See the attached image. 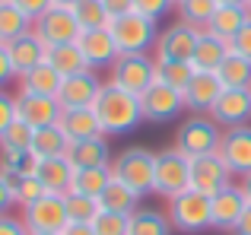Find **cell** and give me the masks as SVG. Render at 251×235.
Wrapping results in <instances>:
<instances>
[{"label":"cell","mask_w":251,"mask_h":235,"mask_svg":"<svg viewBox=\"0 0 251 235\" xmlns=\"http://www.w3.org/2000/svg\"><path fill=\"white\" fill-rule=\"evenodd\" d=\"M229 51H232V42H226V38H220V35H213V32L201 29L191 64H194L197 70H213V73H216V70H220V64L229 57Z\"/></svg>","instance_id":"cell-22"},{"label":"cell","mask_w":251,"mask_h":235,"mask_svg":"<svg viewBox=\"0 0 251 235\" xmlns=\"http://www.w3.org/2000/svg\"><path fill=\"white\" fill-rule=\"evenodd\" d=\"M108 70H111L108 83L127 89L134 95H143L156 83V57L153 54H121Z\"/></svg>","instance_id":"cell-7"},{"label":"cell","mask_w":251,"mask_h":235,"mask_svg":"<svg viewBox=\"0 0 251 235\" xmlns=\"http://www.w3.org/2000/svg\"><path fill=\"white\" fill-rule=\"evenodd\" d=\"M64 200H67V216H70V223H92V219L102 213L99 197H89V194L67 191V194H64Z\"/></svg>","instance_id":"cell-37"},{"label":"cell","mask_w":251,"mask_h":235,"mask_svg":"<svg viewBox=\"0 0 251 235\" xmlns=\"http://www.w3.org/2000/svg\"><path fill=\"white\" fill-rule=\"evenodd\" d=\"M45 64H51V67L57 70L61 76H70V73H80L86 70L89 64H86L83 51L76 42H64V45H51L48 54H45Z\"/></svg>","instance_id":"cell-30"},{"label":"cell","mask_w":251,"mask_h":235,"mask_svg":"<svg viewBox=\"0 0 251 235\" xmlns=\"http://www.w3.org/2000/svg\"><path fill=\"white\" fill-rule=\"evenodd\" d=\"M226 185H232V172H229V165L223 162L220 153L191 159V188H194V191L213 197V194H220Z\"/></svg>","instance_id":"cell-12"},{"label":"cell","mask_w":251,"mask_h":235,"mask_svg":"<svg viewBox=\"0 0 251 235\" xmlns=\"http://www.w3.org/2000/svg\"><path fill=\"white\" fill-rule=\"evenodd\" d=\"M210 118H213L223 130L251 124V89H223V95L216 99Z\"/></svg>","instance_id":"cell-18"},{"label":"cell","mask_w":251,"mask_h":235,"mask_svg":"<svg viewBox=\"0 0 251 235\" xmlns=\"http://www.w3.org/2000/svg\"><path fill=\"white\" fill-rule=\"evenodd\" d=\"M70 137L64 134L61 124H48V127H35L32 134V153L35 159H51V156H67Z\"/></svg>","instance_id":"cell-28"},{"label":"cell","mask_w":251,"mask_h":235,"mask_svg":"<svg viewBox=\"0 0 251 235\" xmlns=\"http://www.w3.org/2000/svg\"><path fill=\"white\" fill-rule=\"evenodd\" d=\"M76 45H80L86 64H89L92 70L111 67V64L121 57V51H118V42H115V35H111L108 25H105V29H83L80 38H76Z\"/></svg>","instance_id":"cell-16"},{"label":"cell","mask_w":251,"mask_h":235,"mask_svg":"<svg viewBox=\"0 0 251 235\" xmlns=\"http://www.w3.org/2000/svg\"><path fill=\"white\" fill-rule=\"evenodd\" d=\"M223 83L220 76L213 73V70H197L194 76H191V83L184 86V108H188L191 115H210L216 105V99L223 95Z\"/></svg>","instance_id":"cell-14"},{"label":"cell","mask_w":251,"mask_h":235,"mask_svg":"<svg viewBox=\"0 0 251 235\" xmlns=\"http://www.w3.org/2000/svg\"><path fill=\"white\" fill-rule=\"evenodd\" d=\"M245 207H248V200H245V194H242V188L235 185V181H232V185H226L220 194L210 197V223H213V229L232 232Z\"/></svg>","instance_id":"cell-17"},{"label":"cell","mask_w":251,"mask_h":235,"mask_svg":"<svg viewBox=\"0 0 251 235\" xmlns=\"http://www.w3.org/2000/svg\"><path fill=\"white\" fill-rule=\"evenodd\" d=\"M216 76H220V83L226 89H248L251 86V61L235 54V51H229V57L220 64Z\"/></svg>","instance_id":"cell-32"},{"label":"cell","mask_w":251,"mask_h":235,"mask_svg":"<svg viewBox=\"0 0 251 235\" xmlns=\"http://www.w3.org/2000/svg\"><path fill=\"white\" fill-rule=\"evenodd\" d=\"M232 235H251V204L242 210V216H239V223H235Z\"/></svg>","instance_id":"cell-50"},{"label":"cell","mask_w":251,"mask_h":235,"mask_svg":"<svg viewBox=\"0 0 251 235\" xmlns=\"http://www.w3.org/2000/svg\"><path fill=\"white\" fill-rule=\"evenodd\" d=\"M111 175L121 178L130 191H137L143 197V194H150L153 185H156V153H150V149H143V146L121 149V153L115 156V162H111Z\"/></svg>","instance_id":"cell-2"},{"label":"cell","mask_w":251,"mask_h":235,"mask_svg":"<svg viewBox=\"0 0 251 235\" xmlns=\"http://www.w3.org/2000/svg\"><path fill=\"white\" fill-rule=\"evenodd\" d=\"M232 51L235 54H242V57H248L251 61V16H248V23L239 29V35L232 38Z\"/></svg>","instance_id":"cell-44"},{"label":"cell","mask_w":251,"mask_h":235,"mask_svg":"<svg viewBox=\"0 0 251 235\" xmlns=\"http://www.w3.org/2000/svg\"><path fill=\"white\" fill-rule=\"evenodd\" d=\"M178 3H181V0H175V6H178Z\"/></svg>","instance_id":"cell-57"},{"label":"cell","mask_w":251,"mask_h":235,"mask_svg":"<svg viewBox=\"0 0 251 235\" xmlns=\"http://www.w3.org/2000/svg\"><path fill=\"white\" fill-rule=\"evenodd\" d=\"M0 3H3V0H0Z\"/></svg>","instance_id":"cell-58"},{"label":"cell","mask_w":251,"mask_h":235,"mask_svg":"<svg viewBox=\"0 0 251 235\" xmlns=\"http://www.w3.org/2000/svg\"><path fill=\"white\" fill-rule=\"evenodd\" d=\"M13 3H16L19 10L25 13V16H32V23H35V19L51 6V0H13Z\"/></svg>","instance_id":"cell-48"},{"label":"cell","mask_w":251,"mask_h":235,"mask_svg":"<svg viewBox=\"0 0 251 235\" xmlns=\"http://www.w3.org/2000/svg\"><path fill=\"white\" fill-rule=\"evenodd\" d=\"M32 29V16H25L13 0H3L0 3V45H10L13 38L25 35Z\"/></svg>","instance_id":"cell-31"},{"label":"cell","mask_w":251,"mask_h":235,"mask_svg":"<svg viewBox=\"0 0 251 235\" xmlns=\"http://www.w3.org/2000/svg\"><path fill=\"white\" fill-rule=\"evenodd\" d=\"M127 235H172V219L156 207H137L127 216Z\"/></svg>","instance_id":"cell-25"},{"label":"cell","mask_w":251,"mask_h":235,"mask_svg":"<svg viewBox=\"0 0 251 235\" xmlns=\"http://www.w3.org/2000/svg\"><path fill=\"white\" fill-rule=\"evenodd\" d=\"M16 118L29 127H48L61 121V105L54 95H35V93H16Z\"/></svg>","instance_id":"cell-19"},{"label":"cell","mask_w":251,"mask_h":235,"mask_svg":"<svg viewBox=\"0 0 251 235\" xmlns=\"http://www.w3.org/2000/svg\"><path fill=\"white\" fill-rule=\"evenodd\" d=\"M13 207H16V197H13V185H10V178L0 172V216H6Z\"/></svg>","instance_id":"cell-46"},{"label":"cell","mask_w":251,"mask_h":235,"mask_svg":"<svg viewBox=\"0 0 251 235\" xmlns=\"http://www.w3.org/2000/svg\"><path fill=\"white\" fill-rule=\"evenodd\" d=\"M248 16H251V13L245 10V6H226V3H220V6H216V13L210 16V23H207V32H213V35L232 42V38L239 35V29L248 23Z\"/></svg>","instance_id":"cell-29"},{"label":"cell","mask_w":251,"mask_h":235,"mask_svg":"<svg viewBox=\"0 0 251 235\" xmlns=\"http://www.w3.org/2000/svg\"><path fill=\"white\" fill-rule=\"evenodd\" d=\"M6 178H10V185H13V197H16L19 207H29V204H35V200H42L45 194H48V188L42 185V178H38L35 172H29V175H6Z\"/></svg>","instance_id":"cell-35"},{"label":"cell","mask_w":251,"mask_h":235,"mask_svg":"<svg viewBox=\"0 0 251 235\" xmlns=\"http://www.w3.org/2000/svg\"><path fill=\"white\" fill-rule=\"evenodd\" d=\"M194 73H197V67L191 61H162V64L156 61V80L172 86V89H181V93H184V86L191 83Z\"/></svg>","instance_id":"cell-34"},{"label":"cell","mask_w":251,"mask_h":235,"mask_svg":"<svg viewBox=\"0 0 251 235\" xmlns=\"http://www.w3.org/2000/svg\"><path fill=\"white\" fill-rule=\"evenodd\" d=\"M29 235H57V232H29Z\"/></svg>","instance_id":"cell-55"},{"label":"cell","mask_w":251,"mask_h":235,"mask_svg":"<svg viewBox=\"0 0 251 235\" xmlns=\"http://www.w3.org/2000/svg\"><path fill=\"white\" fill-rule=\"evenodd\" d=\"M216 3H226V6H245L248 0H216Z\"/></svg>","instance_id":"cell-53"},{"label":"cell","mask_w":251,"mask_h":235,"mask_svg":"<svg viewBox=\"0 0 251 235\" xmlns=\"http://www.w3.org/2000/svg\"><path fill=\"white\" fill-rule=\"evenodd\" d=\"M166 213L172 219V229H178V232L194 235V232H203V229H213V223H210V197L194 191V188L175 194L169 200Z\"/></svg>","instance_id":"cell-5"},{"label":"cell","mask_w":251,"mask_h":235,"mask_svg":"<svg viewBox=\"0 0 251 235\" xmlns=\"http://www.w3.org/2000/svg\"><path fill=\"white\" fill-rule=\"evenodd\" d=\"M35 175L42 178V185L48 188V194H67L74 185V162L67 156H51V159H38L35 162Z\"/></svg>","instance_id":"cell-21"},{"label":"cell","mask_w":251,"mask_h":235,"mask_svg":"<svg viewBox=\"0 0 251 235\" xmlns=\"http://www.w3.org/2000/svg\"><path fill=\"white\" fill-rule=\"evenodd\" d=\"M140 108H143V121L162 124V121L178 118V112L184 108V95H181V89H172V86L156 80L153 86L140 95Z\"/></svg>","instance_id":"cell-13"},{"label":"cell","mask_w":251,"mask_h":235,"mask_svg":"<svg viewBox=\"0 0 251 235\" xmlns=\"http://www.w3.org/2000/svg\"><path fill=\"white\" fill-rule=\"evenodd\" d=\"M32 29H35V35L42 38L45 45H64V42H76L80 38V23H76V16H74V10L70 6H57V3H51L48 10L42 13V16L32 23Z\"/></svg>","instance_id":"cell-10"},{"label":"cell","mask_w":251,"mask_h":235,"mask_svg":"<svg viewBox=\"0 0 251 235\" xmlns=\"http://www.w3.org/2000/svg\"><path fill=\"white\" fill-rule=\"evenodd\" d=\"M92 112H96L99 124H102L105 137H124V134H130V130H137L140 121H143L140 95L127 93V89L115 86V83H105L102 86Z\"/></svg>","instance_id":"cell-1"},{"label":"cell","mask_w":251,"mask_h":235,"mask_svg":"<svg viewBox=\"0 0 251 235\" xmlns=\"http://www.w3.org/2000/svg\"><path fill=\"white\" fill-rule=\"evenodd\" d=\"M32 134H35V127H29L25 121H13L10 127H6V134L0 137V146L6 149H32Z\"/></svg>","instance_id":"cell-40"},{"label":"cell","mask_w":251,"mask_h":235,"mask_svg":"<svg viewBox=\"0 0 251 235\" xmlns=\"http://www.w3.org/2000/svg\"><path fill=\"white\" fill-rule=\"evenodd\" d=\"M35 153L32 149H6L0 146V172L3 175H29L35 172Z\"/></svg>","instance_id":"cell-38"},{"label":"cell","mask_w":251,"mask_h":235,"mask_svg":"<svg viewBox=\"0 0 251 235\" xmlns=\"http://www.w3.org/2000/svg\"><path fill=\"white\" fill-rule=\"evenodd\" d=\"M220 156H223V162L229 165V172L239 175V178L251 172V124L223 130Z\"/></svg>","instance_id":"cell-15"},{"label":"cell","mask_w":251,"mask_h":235,"mask_svg":"<svg viewBox=\"0 0 251 235\" xmlns=\"http://www.w3.org/2000/svg\"><path fill=\"white\" fill-rule=\"evenodd\" d=\"M216 6H220L216 0H181L175 10H178V19L197 25V29H207V23H210V16L216 13Z\"/></svg>","instance_id":"cell-39"},{"label":"cell","mask_w":251,"mask_h":235,"mask_svg":"<svg viewBox=\"0 0 251 235\" xmlns=\"http://www.w3.org/2000/svg\"><path fill=\"white\" fill-rule=\"evenodd\" d=\"M13 121H16V95L0 89V137L6 134V127H10Z\"/></svg>","instance_id":"cell-43"},{"label":"cell","mask_w":251,"mask_h":235,"mask_svg":"<svg viewBox=\"0 0 251 235\" xmlns=\"http://www.w3.org/2000/svg\"><path fill=\"white\" fill-rule=\"evenodd\" d=\"M239 188H242V194H245V200H248V204H251V172H248V175H242Z\"/></svg>","instance_id":"cell-52"},{"label":"cell","mask_w":251,"mask_h":235,"mask_svg":"<svg viewBox=\"0 0 251 235\" xmlns=\"http://www.w3.org/2000/svg\"><path fill=\"white\" fill-rule=\"evenodd\" d=\"M0 235H29V229H25L23 216H0Z\"/></svg>","instance_id":"cell-47"},{"label":"cell","mask_w":251,"mask_h":235,"mask_svg":"<svg viewBox=\"0 0 251 235\" xmlns=\"http://www.w3.org/2000/svg\"><path fill=\"white\" fill-rule=\"evenodd\" d=\"M197 35L201 29L184 19H175L169 23L166 29L156 35V45H153V57L156 61H191L194 57V45H197Z\"/></svg>","instance_id":"cell-8"},{"label":"cell","mask_w":251,"mask_h":235,"mask_svg":"<svg viewBox=\"0 0 251 235\" xmlns=\"http://www.w3.org/2000/svg\"><path fill=\"white\" fill-rule=\"evenodd\" d=\"M6 51H10V61H13V70H16V76H23V73H29L32 67L45 64L48 45H45L42 38L35 35V29H29L25 35L13 38V42L6 45Z\"/></svg>","instance_id":"cell-20"},{"label":"cell","mask_w":251,"mask_h":235,"mask_svg":"<svg viewBox=\"0 0 251 235\" xmlns=\"http://www.w3.org/2000/svg\"><path fill=\"white\" fill-rule=\"evenodd\" d=\"M99 204H102V210H108V213H124V216H130V213L140 207V194L130 191L121 178L111 175V181L105 185V191L99 194Z\"/></svg>","instance_id":"cell-27"},{"label":"cell","mask_w":251,"mask_h":235,"mask_svg":"<svg viewBox=\"0 0 251 235\" xmlns=\"http://www.w3.org/2000/svg\"><path fill=\"white\" fill-rule=\"evenodd\" d=\"M191 188V159L181 153V149L169 146L162 153H156V185L153 194L172 200L175 194L188 191Z\"/></svg>","instance_id":"cell-6"},{"label":"cell","mask_w":251,"mask_h":235,"mask_svg":"<svg viewBox=\"0 0 251 235\" xmlns=\"http://www.w3.org/2000/svg\"><path fill=\"white\" fill-rule=\"evenodd\" d=\"M67 159L74 162V168L111 165V162H108V143H105V134L89 137V140H74L70 149H67Z\"/></svg>","instance_id":"cell-23"},{"label":"cell","mask_w":251,"mask_h":235,"mask_svg":"<svg viewBox=\"0 0 251 235\" xmlns=\"http://www.w3.org/2000/svg\"><path fill=\"white\" fill-rule=\"evenodd\" d=\"M245 10H248V13H251V0H248V3H245Z\"/></svg>","instance_id":"cell-56"},{"label":"cell","mask_w":251,"mask_h":235,"mask_svg":"<svg viewBox=\"0 0 251 235\" xmlns=\"http://www.w3.org/2000/svg\"><path fill=\"white\" fill-rule=\"evenodd\" d=\"M105 10H108V16H127L130 10H134V0H105Z\"/></svg>","instance_id":"cell-49"},{"label":"cell","mask_w":251,"mask_h":235,"mask_svg":"<svg viewBox=\"0 0 251 235\" xmlns=\"http://www.w3.org/2000/svg\"><path fill=\"white\" fill-rule=\"evenodd\" d=\"M64 127V134L70 137V143L74 140H89V137H99L102 134V124H99V118L92 108H67V112H61V121H57Z\"/></svg>","instance_id":"cell-24"},{"label":"cell","mask_w":251,"mask_h":235,"mask_svg":"<svg viewBox=\"0 0 251 235\" xmlns=\"http://www.w3.org/2000/svg\"><path fill=\"white\" fill-rule=\"evenodd\" d=\"M172 10H175V0H134V13L153 19V23H159V16H166Z\"/></svg>","instance_id":"cell-42"},{"label":"cell","mask_w":251,"mask_h":235,"mask_svg":"<svg viewBox=\"0 0 251 235\" xmlns=\"http://www.w3.org/2000/svg\"><path fill=\"white\" fill-rule=\"evenodd\" d=\"M92 229H96V235H127V216H124V213L102 210L92 219Z\"/></svg>","instance_id":"cell-41"},{"label":"cell","mask_w":251,"mask_h":235,"mask_svg":"<svg viewBox=\"0 0 251 235\" xmlns=\"http://www.w3.org/2000/svg\"><path fill=\"white\" fill-rule=\"evenodd\" d=\"M108 181H111V165L76 168L70 191H74V194H89V197H99V194L105 191V185H108Z\"/></svg>","instance_id":"cell-33"},{"label":"cell","mask_w":251,"mask_h":235,"mask_svg":"<svg viewBox=\"0 0 251 235\" xmlns=\"http://www.w3.org/2000/svg\"><path fill=\"white\" fill-rule=\"evenodd\" d=\"M108 29H111V35H115L121 54H150L153 45H156V35H159L153 19L140 16V13H134V10H130L127 16H115L108 23Z\"/></svg>","instance_id":"cell-4"},{"label":"cell","mask_w":251,"mask_h":235,"mask_svg":"<svg viewBox=\"0 0 251 235\" xmlns=\"http://www.w3.org/2000/svg\"><path fill=\"white\" fill-rule=\"evenodd\" d=\"M61 83L64 76L57 73L51 64H38V67H32L29 73L19 76V93H35V95H54L61 93Z\"/></svg>","instance_id":"cell-26"},{"label":"cell","mask_w":251,"mask_h":235,"mask_svg":"<svg viewBox=\"0 0 251 235\" xmlns=\"http://www.w3.org/2000/svg\"><path fill=\"white\" fill-rule=\"evenodd\" d=\"M23 223L29 232H57L61 235L70 223L64 194H45L42 200L23 207Z\"/></svg>","instance_id":"cell-9"},{"label":"cell","mask_w":251,"mask_h":235,"mask_svg":"<svg viewBox=\"0 0 251 235\" xmlns=\"http://www.w3.org/2000/svg\"><path fill=\"white\" fill-rule=\"evenodd\" d=\"M70 10H74L80 29H105L111 23L108 10H105V0H76Z\"/></svg>","instance_id":"cell-36"},{"label":"cell","mask_w":251,"mask_h":235,"mask_svg":"<svg viewBox=\"0 0 251 235\" xmlns=\"http://www.w3.org/2000/svg\"><path fill=\"white\" fill-rule=\"evenodd\" d=\"M61 235H96V229H92V223H67Z\"/></svg>","instance_id":"cell-51"},{"label":"cell","mask_w":251,"mask_h":235,"mask_svg":"<svg viewBox=\"0 0 251 235\" xmlns=\"http://www.w3.org/2000/svg\"><path fill=\"white\" fill-rule=\"evenodd\" d=\"M51 3H57V6H74L76 0H51Z\"/></svg>","instance_id":"cell-54"},{"label":"cell","mask_w":251,"mask_h":235,"mask_svg":"<svg viewBox=\"0 0 251 235\" xmlns=\"http://www.w3.org/2000/svg\"><path fill=\"white\" fill-rule=\"evenodd\" d=\"M220 140H223V127L213 121L210 115H194L178 127L175 134V149H181L188 159L197 156H210L220 153Z\"/></svg>","instance_id":"cell-3"},{"label":"cell","mask_w":251,"mask_h":235,"mask_svg":"<svg viewBox=\"0 0 251 235\" xmlns=\"http://www.w3.org/2000/svg\"><path fill=\"white\" fill-rule=\"evenodd\" d=\"M248 89H251V86H248Z\"/></svg>","instance_id":"cell-59"},{"label":"cell","mask_w":251,"mask_h":235,"mask_svg":"<svg viewBox=\"0 0 251 235\" xmlns=\"http://www.w3.org/2000/svg\"><path fill=\"white\" fill-rule=\"evenodd\" d=\"M105 83L99 80V73L92 67L80 70V73H70L64 76L61 83V93H57V105H61V112H67V108H92L99 99V93H102Z\"/></svg>","instance_id":"cell-11"},{"label":"cell","mask_w":251,"mask_h":235,"mask_svg":"<svg viewBox=\"0 0 251 235\" xmlns=\"http://www.w3.org/2000/svg\"><path fill=\"white\" fill-rule=\"evenodd\" d=\"M13 80H19V76H16V70H13V61H10L6 45H0V89H6Z\"/></svg>","instance_id":"cell-45"}]
</instances>
